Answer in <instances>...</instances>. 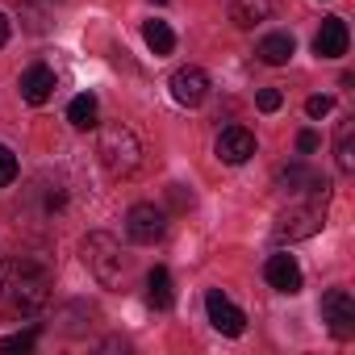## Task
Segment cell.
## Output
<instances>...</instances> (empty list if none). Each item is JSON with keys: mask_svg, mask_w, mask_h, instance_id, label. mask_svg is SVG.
<instances>
[{"mask_svg": "<svg viewBox=\"0 0 355 355\" xmlns=\"http://www.w3.org/2000/svg\"><path fill=\"white\" fill-rule=\"evenodd\" d=\"M55 276L30 255L0 259V318H38L51 305Z\"/></svg>", "mask_w": 355, "mask_h": 355, "instance_id": "6da1fadb", "label": "cell"}, {"mask_svg": "<svg viewBox=\"0 0 355 355\" xmlns=\"http://www.w3.org/2000/svg\"><path fill=\"white\" fill-rule=\"evenodd\" d=\"M96 155L105 163V171L113 175V180H125V175H134L142 167V142L130 125L121 121H109L101 125V142H96Z\"/></svg>", "mask_w": 355, "mask_h": 355, "instance_id": "7a4b0ae2", "label": "cell"}, {"mask_svg": "<svg viewBox=\"0 0 355 355\" xmlns=\"http://www.w3.org/2000/svg\"><path fill=\"white\" fill-rule=\"evenodd\" d=\"M84 263L92 268V276H96L105 288H117V284H121V276H125L121 247H117V239H113V234H105V230H96V234H88V239H84Z\"/></svg>", "mask_w": 355, "mask_h": 355, "instance_id": "3957f363", "label": "cell"}, {"mask_svg": "<svg viewBox=\"0 0 355 355\" xmlns=\"http://www.w3.org/2000/svg\"><path fill=\"white\" fill-rule=\"evenodd\" d=\"M326 226V214L318 201H305V205H293L276 218V239L284 243H301V239H313L318 230Z\"/></svg>", "mask_w": 355, "mask_h": 355, "instance_id": "277c9868", "label": "cell"}, {"mask_svg": "<svg viewBox=\"0 0 355 355\" xmlns=\"http://www.w3.org/2000/svg\"><path fill=\"white\" fill-rule=\"evenodd\" d=\"M322 322L330 326L334 338H343V343L355 338V297L347 288H330L322 297Z\"/></svg>", "mask_w": 355, "mask_h": 355, "instance_id": "5b68a950", "label": "cell"}, {"mask_svg": "<svg viewBox=\"0 0 355 355\" xmlns=\"http://www.w3.org/2000/svg\"><path fill=\"white\" fill-rule=\"evenodd\" d=\"M125 234L134 239V243H142V247H150V243H159L163 234H167V214L159 209V205H130V214H125Z\"/></svg>", "mask_w": 355, "mask_h": 355, "instance_id": "8992f818", "label": "cell"}, {"mask_svg": "<svg viewBox=\"0 0 355 355\" xmlns=\"http://www.w3.org/2000/svg\"><path fill=\"white\" fill-rule=\"evenodd\" d=\"M205 309H209V322H214V330L218 334H226V338H239L243 330H247V318H243V309L222 293V288H209L205 293Z\"/></svg>", "mask_w": 355, "mask_h": 355, "instance_id": "52a82bcc", "label": "cell"}, {"mask_svg": "<svg viewBox=\"0 0 355 355\" xmlns=\"http://www.w3.org/2000/svg\"><path fill=\"white\" fill-rule=\"evenodd\" d=\"M171 96H175V105L197 109V105L209 96V76H205L201 67H180V71H171Z\"/></svg>", "mask_w": 355, "mask_h": 355, "instance_id": "ba28073f", "label": "cell"}, {"mask_svg": "<svg viewBox=\"0 0 355 355\" xmlns=\"http://www.w3.org/2000/svg\"><path fill=\"white\" fill-rule=\"evenodd\" d=\"M255 155V134L247 130V125H226L222 130V138H218V159L222 163H247Z\"/></svg>", "mask_w": 355, "mask_h": 355, "instance_id": "9c48e42d", "label": "cell"}, {"mask_svg": "<svg viewBox=\"0 0 355 355\" xmlns=\"http://www.w3.org/2000/svg\"><path fill=\"white\" fill-rule=\"evenodd\" d=\"M347 42H351L347 21L343 17H326L322 30H318V38H313V55L318 59H343L347 55Z\"/></svg>", "mask_w": 355, "mask_h": 355, "instance_id": "30bf717a", "label": "cell"}, {"mask_svg": "<svg viewBox=\"0 0 355 355\" xmlns=\"http://www.w3.org/2000/svg\"><path fill=\"white\" fill-rule=\"evenodd\" d=\"M21 96H26L30 105H46V101L55 96V71H51L46 63L26 67V71H21Z\"/></svg>", "mask_w": 355, "mask_h": 355, "instance_id": "8fae6325", "label": "cell"}, {"mask_svg": "<svg viewBox=\"0 0 355 355\" xmlns=\"http://www.w3.org/2000/svg\"><path fill=\"white\" fill-rule=\"evenodd\" d=\"M263 276H268V284L276 288V293H301V268H297V259L293 255H272L268 259V268H263Z\"/></svg>", "mask_w": 355, "mask_h": 355, "instance_id": "7c38bea8", "label": "cell"}, {"mask_svg": "<svg viewBox=\"0 0 355 355\" xmlns=\"http://www.w3.org/2000/svg\"><path fill=\"white\" fill-rule=\"evenodd\" d=\"M280 184H284V193H313V197H322L326 201V175H318V171H309L305 163H293L288 171H280Z\"/></svg>", "mask_w": 355, "mask_h": 355, "instance_id": "4fadbf2b", "label": "cell"}, {"mask_svg": "<svg viewBox=\"0 0 355 355\" xmlns=\"http://www.w3.org/2000/svg\"><path fill=\"white\" fill-rule=\"evenodd\" d=\"M272 9H276V0H234V5H230V17H234V26L251 30V26L268 21Z\"/></svg>", "mask_w": 355, "mask_h": 355, "instance_id": "5bb4252c", "label": "cell"}, {"mask_svg": "<svg viewBox=\"0 0 355 355\" xmlns=\"http://www.w3.org/2000/svg\"><path fill=\"white\" fill-rule=\"evenodd\" d=\"M293 51H297V46H293V34H268L255 55H259V63H268V67H284V63L293 59Z\"/></svg>", "mask_w": 355, "mask_h": 355, "instance_id": "9a60e30c", "label": "cell"}, {"mask_svg": "<svg viewBox=\"0 0 355 355\" xmlns=\"http://www.w3.org/2000/svg\"><path fill=\"white\" fill-rule=\"evenodd\" d=\"M146 301H150L155 309H171L175 288H171V272H167V268H155V272L146 276Z\"/></svg>", "mask_w": 355, "mask_h": 355, "instance_id": "2e32d148", "label": "cell"}, {"mask_svg": "<svg viewBox=\"0 0 355 355\" xmlns=\"http://www.w3.org/2000/svg\"><path fill=\"white\" fill-rule=\"evenodd\" d=\"M67 121H71L76 130H92V125H96V96H92V92H80V96L67 105Z\"/></svg>", "mask_w": 355, "mask_h": 355, "instance_id": "e0dca14e", "label": "cell"}, {"mask_svg": "<svg viewBox=\"0 0 355 355\" xmlns=\"http://www.w3.org/2000/svg\"><path fill=\"white\" fill-rule=\"evenodd\" d=\"M142 38H146V46H150L155 55H171V51H175V34H171L167 21H146V26H142Z\"/></svg>", "mask_w": 355, "mask_h": 355, "instance_id": "ac0fdd59", "label": "cell"}, {"mask_svg": "<svg viewBox=\"0 0 355 355\" xmlns=\"http://www.w3.org/2000/svg\"><path fill=\"white\" fill-rule=\"evenodd\" d=\"M334 159H338V171H355V142H351V121L338 125V146H334Z\"/></svg>", "mask_w": 355, "mask_h": 355, "instance_id": "d6986e66", "label": "cell"}, {"mask_svg": "<svg viewBox=\"0 0 355 355\" xmlns=\"http://www.w3.org/2000/svg\"><path fill=\"white\" fill-rule=\"evenodd\" d=\"M34 338H38V326H30V330H21V334H5V338H0V351H5V355H13V351H30L34 347Z\"/></svg>", "mask_w": 355, "mask_h": 355, "instance_id": "ffe728a7", "label": "cell"}, {"mask_svg": "<svg viewBox=\"0 0 355 355\" xmlns=\"http://www.w3.org/2000/svg\"><path fill=\"white\" fill-rule=\"evenodd\" d=\"M13 180H17V155L9 146H0V189L13 184Z\"/></svg>", "mask_w": 355, "mask_h": 355, "instance_id": "44dd1931", "label": "cell"}, {"mask_svg": "<svg viewBox=\"0 0 355 355\" xmlns=\"http://www.w3.org/2000/svg\"><path fill=\"white\" fill-rule=\"evenodd\" d=\"M255 105H259V113H276V109L284 105V92H280V88H263V92L255 96Z\"/></svg>", "mask_w": 355, "mask_h": 355, "instance_id": "7402d4cb", "label": "cell"}, {"mask_svg": "<svg viewBox=\"0 0 355 355\" xmlns=\"http://www.w3.org/2000/svg\"><path fill=\"white\" fill-rule=\"evenodd\" d=\"M330 109H334V96H309V101H305V113H309V117H326Z\"/></svg>", "mask_w": 355, "mask_h": 355, "instance_id": "603a6c76", "label": "cell"}, {"mask_svg": "<svg viewBox=\"0 0 355 355\" xmlns=\"http://www.w3.org/2000/svg\"><path fill=\"white\" fill-rule=\"evenodd\" d=\"M318 146H322V138H318V130H301V134H297V150H301V155H313Z\"/></svg>", "mask_w": 355, "mask_h": 355, "instance_id": "cb8c5ba5", "label": "cell"}, {"mask_svg": "<svg viewBox=\"0 0 355 355\" xmlns=\"http://www.w3.org/2000/svg\"><path fill=\"white\" fill-rule=\"evenodd\" d=\"M5 42H9V17L0 13V46H5Z\"/></svg>", "mask_w": 355, "mask_h": 355, "instance_id": "d4e9b609", "label": "cell"}, {"mask_svg": "<svg viewBox=\"0 0 355 355\" xmlns=\"http://www.w3.org/2000/svg\"><path fill=\"white\" fill-rule=\"evenodd\" d=\"M150 5H167V0H150Z\"/></svg>", "mask_w": 355, "mask_h": 355, "instance_id": "484cf974", "label": "cell"}]
</instances>
